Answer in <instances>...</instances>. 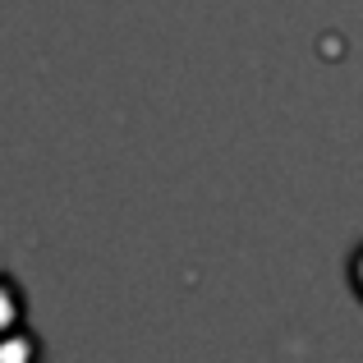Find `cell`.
Instances as JSON below:
<instances>
[{"instance_id":"1","label":"cell","mask_w":363,"mask_h":363,"mask_svg":"<svg viewBox=\"0 0 363 363\" xmlns=\"http://www.w3.org/2000/svg\"><path fill=\"white\" fill-rule=\"evenodd\" d=\"M14 313H18V303H14V285L5 281V276H0V340L5 336H14Z\"/></svg>"},{"instance_id":"2","label":"cell","mask_w":363,"mask_h":363,"mask_svg":"<svg viewBox=\"0 0 363 363\" xmlns=\"http://www.w3.org/2000/svg\"><path fill=\"white\" fill-rule=\"evenodd\" d=\"M354 285H359V294H363V248H359V257H354Z\"/></svg>"}]
</instances>
